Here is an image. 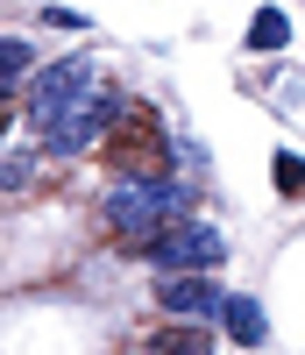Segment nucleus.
<instances>
[{
	"label": "nucleus",
	"instance_id": "9",
	"mask_svg": "<svg viewBox=\"0 0 305 355\" xmlns=\"http://www.w3.org/2000/svg\"><path fill=\"white\" fill-rule=\"evenodd\" d=\"M0 71H8V85H21V71H28V43H21V36L0 43Z\"/></svg>",
	"mask_w": 305,
	"mask_h": 355
},
{
	"label": "nucleus",
	"instance_id": "4",
	"mask_svg": "<svg viewBox=\"0 0 305 355\" xmlns=\"http://www.w3.org/2000/svg\"><path fill=\"white\" fill-rule=\"evenodd\" d=\"M171 164V135L157 128L149 107H128V128L114 135V171H164Z\"/></svg>",
	"mask_w": 305,
	"mask_h": 355
},
{
	"label": "nucleus",
	"instance_id": "12",
	"mask_svg": "<svg viewBox=\"0 0 305 355\" xmlns=\"http://www.w3.org/2000/svg\"><path fill=\"white\" fill-rule=\"evenodd\" d=\"M43 21H50V28H85V15H78V8H50Z\"/></svg>",
	"mask_w": 305,
	"mask_h": 355
},
{
	"label": "nucleus",
	"instance_id": "7",
	"mask_svg": "<svg viewBox=\"0 0 305 355\" xmlns=\"http://www.w3.org/2000/svg\"><path fill=\"white\" fill-rule=\"evenodd\" d=\"M284 43H291V15L284 8H263L249 21V50H284Z\"/></svg>",
	"mask_w": 305,
	"mask_h": 355
},
{
	"label": "nucleus",
	"instance_id": "1",
	"mask_svg": "<svg viewBox=\"0 0 305 355\" xmlns=\"http://www.w3.org/2000/svg\"><path fill=\"white\" fill-rule=\"evenodd\" d=\"M28 128L50 157H78L93 150V142L114 128V78L93 64V57H64V64H50L36 85H28Z\"/></svg>",
	"mask_w": 305,
	"mask_h": 355
},
{
	"label": "nucleus",
	"instance_id": "2",
	"mask_svg": "<svg viewBox=\"0 0 305 355\" xmlns=\"http://www.w3.org/2000/svg\"><path fill=\"white\" fill-rule=\"evenodd\" d=\"M185 185L177 178H164V171H121V185L107 192V220H114V234H128V242H149L157 227H171V220H185Z\"/></svg>",
	"mask_w": 305,
	"mask_h": 355
},
{
	"label": "nucleus",
	"instance_id": "8",
	"mask_svg": "<svg viewBox=\"0 0 305 355\" xmlns=\"http://www.w3.org/2000/svg\"><path fill=\"white\" fill-rule=\"evenodd\" d=\"M270 178H277V192H284V199H305V157H284V150H277Z\"/></svg>",
	"mask_w": 305,
	"mask_h": 355
},
{
	"label": "nucleus",
	"instance_id": "10",
	"mask_svg": "<svg viewBox=\"0 0 305 355\" xmlns=\"http://www.w3.org/2000/svg\"><path fill=\"white\" fill-rule=\"evenodd\" d=\"M0 185H8V192H21V185H28V157H21V150L8 157V171H0Z\"/></svg>",
	"mask_w": 305,
	"mask_h": 355
},
{
	"label": "nucleus",
	"instance_id": "11",
	"mask_svg": "<svg viewBox=\"0 0 305 355\" xmlns=\"http://www.w3.org/2000/svg\"><path fill=\"white\" fill-rule=\"evenodd\" d=\"M157 348H206V334H185V327H164Z\"/></svg>",
	"mask_w": 305,
	"mask_h": 355
},
{
	"label": "nucleus",
	"instance_id": "6",
	"mask_svg": "<svg viewBox=\"0 0 305 355\" xmlns=\"http://www.w3.org/2000/svg\"><path fill=\"white\" fill-rule=\"evenodd\" d=\"M220 327H227V341H241V348H263L270 320H263V306H256V299H241V291H227V299H220Z\"/></svg>",
	"mask_w": 305,
	"mask_h": 355
},
{
	"label": "nucleus",
	"instance_id": "3",
	"mask_svg": "<svg viewBox=\"0 0 305 355\" xmlns=\"http://www.w3.org/2000/svg\"><path fill=\"white\" fill-rule=\"evenodd\" d=\"M135 256H149L157 270H213V263L227 256V234L213 220H171V227L149 234V242H135Z\"/></svg>",
	"mask_w": 305,
	"mask_h": 355
},
{
	"label": "nucleus",
	"instance_id": "5",
	"mask_svg": "<svg viewBox=\"0 0 305 355\" xmlns=\"http://www.w3.org/2000/svg\"><path fill=\"white\" fill-rule=\"evenodd\" d=\"M157 299H164L171 313H220L227 291H213L206 270H164V291H157Z\"/></svg>",
	"mask_w": 305,
	"mask_h": 355
}]
</instances>
